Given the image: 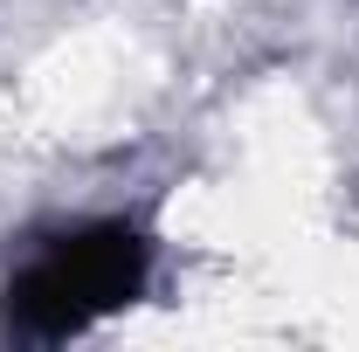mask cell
Wrapping results in <instances>:
<instances>
[{"instance_id": "1", "label": "cell", "mask_w": 359, "mask_h": 352, "mask_svg": "<svg viewBox=\"0 0 359 352\" xmlns=\"http://www.w3.org/2000/svg\"><path fill=\"white\" fill-rule=\"evenodd\" d=\"M152 242L125 221H90L69 235H48L28 263L7 276V332L14 339H76L97 318L125 311L145 290Z\"/></svg>"}]
</instances>
